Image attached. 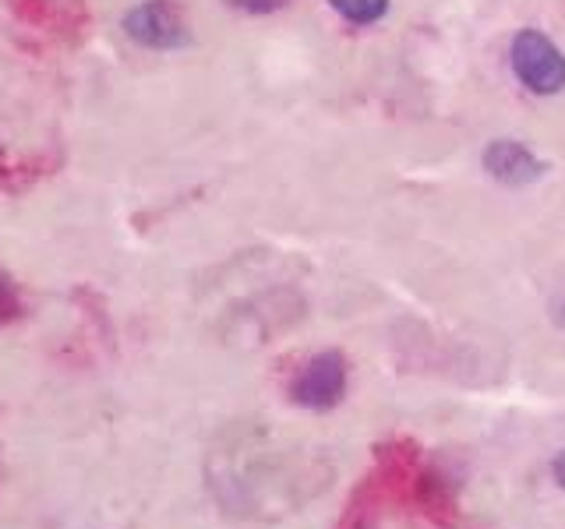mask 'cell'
<instances>
[{"instance_id":"1","label":"cell","mask_w":565,"mask_h":529,"mask_svg":"<svg viewBox=\"0 0 565 529\" xmlns=\"http://www.w3.org/2000/svg\"><path fill=\"white\" fill-rule=\"evenodd\" d=\"M512 71L537 96H555L565 88V57L562 50L537 29H523L512 40Z\"/></svg>"},{"instance_id":"2","label":"cell","mask_w":565,"mask_h":529,"mask_svg":"<svg viewBox=\"0 0 565 529\" xmlns=\"http://www.w3.org/2000/svg\"><path fill=\"white\" fill-rule=\"evenodd\" d=\"M124 32L128 40L149 50H181L191 46L188 22L177 4L170 0H146L124 14Z\"/></svg>"},{"instance_id":"3","label":"cell","mask_w":565,"mask_h":529,"mask_svg":"<svg viewBox=\"0 0 565 529\" xmlns=\"http://www.w3.org/2000/svg\"><path fill=\"white\" fill-rule=\"evenodd\" d=\"M347 392V360L340 353H318L290 385V399L308 410H332Z\"/></svg>"},{"instance_id":"4","label":"cell","mask_w":565,"mask_h":529,"mask_svg":"<svg viewBox=\"0 0 565 529\" xmlns=\"http://www.w3.org/2000/svg\"><path fill=\"white\" fill-rule=\"evenodd\" d=\"M484 166L494 181H502L509 187H523V184H534L544 176V163L530 152L520 141H491L488 152H484Z\"/></svg>"},{"instance_id":"5","label":"cell","mask_w":565,"mask_h":529,"mask_svg":"<svg viewBox=\"0 0 565 529\" xmlns=\"http://www.w3.org/2000/svg\"><path fill=\"white\" fill-rule=\"evenodd\" d=\"M335 14H343L353 25H371L388 11V0H329Z\"/></svg>"},{"instance_id":"6","label":"cell","mask_w":565,"mask_h":529,"mask_svg":"<svg viewBox=\"0 0 565 529\" xmlns=\"http://www.w3.org/2000/svg\"><path fill=\"white\" fill-rule=\"evenodd\" d=\"M14 314H18V290H14V282L0 272V322H11Z\"/></svg>"},{"instance_id":"7","label":"cell","mask_w":565,"mask_h":529,"mask_svg":"<svg viewBox=\"0 0 565 529\" xmlns=\"http://www.w3.org/2000/svg\"><path fill=\"white\" fill-rule=\"evenodd\" d=\"M237 11H247V14H273L279 8H287L290 0H230Z\"/></svg>"},{"instance_id":"8","label":"cell","mask_w":565,"mask_h":529,"mask_svg":"<svg viewBox=\"0 0 565 529\" xmlns=\"http://www.w3.org/2000/svg\"><path fill=\"white\" fill-rule=\"evenodd\" d=\"M552 476L558 481V487L565 490V452H558V455H555V463H552Z\"/></svg>"}]
</instances>
